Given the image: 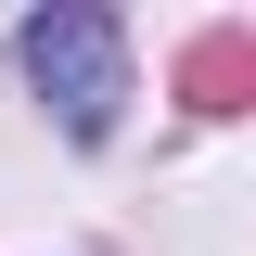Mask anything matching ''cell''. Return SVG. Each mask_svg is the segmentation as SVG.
Instances as JSON below:
<instances>
[{"mask_svg": "<svg viewBox=\"0 0 256 256\" xmlns=\"http://www.w3.org/2000/svg\"><path fill=\"white\" fill-rule=\"evenodd\" d=\"M26 77H38V102L64 116V141H102L116 102H128V38H116V13L52 0V13L26 26Z\"/></svg>", "mask_w": 256, "mask_h": 256, "instance_id": "6da1fadb", "label": "cell"}, {"mask_svg": "<svg viewBox=\"0 0 256 256\" xmlns=\"http://www.w3.org/2000/svg\"><path fill=\"white\" fill-rule=\"evenodd\" d=\"M244 77H256V38H205V52H192V90L205 102H230Z\"/></svg>", "mask_w": 256, "mask_h": 256, "instance_id": "7a4b0ae2", "label": "cell"}]
</instances>
